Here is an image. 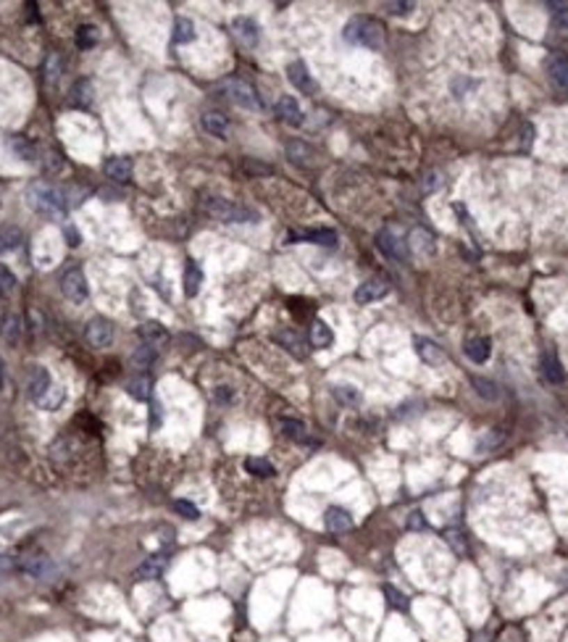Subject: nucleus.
I'll return each instance as SVG.
<instances>
[{
    "mask_svg": "<svg viewBox=\"0 0 568 642\" xmlns=\"http://www.w3.org/2000/svg\"><path fill=\"white\" fill-rule=\"evenodd\" d=\"M97 37H100V32H97L95 26L87 24L77 32V45H79V48H93L95 42H97Z\"/></svg>",
    "mask_w": 568,
    "mask_h": 642,
    "instance_id": "43",
    "label": "nucleus"
},
{
    "mask_svg": "<svg viewBox=\"0 0 568 642\" xmlns=\"http://www.w3.org/2000/svg\"><path fill=\"white\" fill-rule=\"evenodd\" d=\"M232 395H235L232 393V387H216V390H213V398H216L219 403H229V400H232Z\"/></svg>",
    "mask_w": 568,
    "mask_h": 642,
    "instance_id": "50",
    "label": "nucleus"
},
{
    "mask_svg": "<svg viewBox=\"0 0 568 642\" xmlns=\"http://www.w3.org/2000/svg\"><path fill=\"white\" fill-rule=\"evenodd\" d=\"M426 526V519H424V513H418V511H413L411 516H408V529H413V532H424Z\"/></svg>",
    "mask_w": 568,
    "mask_h": 642,
    "instance_id": "48",
    "label": "nucleus"
},
{
    "mask_svg": "<svg viewBox=\"0 0 568 642\" xmlns=\"http://www.w3.org/2000/svg\"><path fill=\"white\" fill-rule=\"evenodd\" d=\"M471 384L473 390H476V395L479 398H484V400H497V384L492 379H484V377H471Z\"/></svg>",
    "mask_w": 568,
    "mask_h": 642,
    "instance_id": "35",
    "label": "nucleus"
},
{
    "mask_svg": "<svg viewBox=\"0 0 568 642\" xmlns=\"http://www.w3.org/2000/svg\"><path fill=\"white\" fill-rule=\"evenodd\" d=\"M153 361H155V350L150 345H145V343H142V345L134 350V356H132V366L142 374L145 369H150V366H153Z\"/></svg>",
    "mask_w": 568,
    "mask_h": 642,
    "instance_id": "33",
    "label": "nucleus"
},
{
    "mask_svg": "<svg viewBox=\"0 0 568 642\" xmlns=\"http://www.w3.org/2000/svg\"><path fill=\"white\" fill-rule=\"evenodd\" d=\"M13 569V563H11V558H6V556H0V577H6L8 571Z\"/></svg>",
    "mask_w": 568,
    "mask_h": 642,
    "instance_id": "52",
    "label": "nucleus"
},
{
    "mask_svg": "<svg viewBox=\"0 0 568 642\" xmlns=\"http://www.w3.org/2000/svg\"><path fill=\"white\" fill-rule=\"evenodd\" d=\"M381 590H384V595H387V600H390L392 608H397V611H408V608H411V600H408V595H402L400 590H395L392 584H384Z\"/></svg>",
    "mask_w": 568,
    "mask_h": 642,
    "instance_id": "40",
    "label": "nucleus"
},
{
    "mask_svg": "<svg viewBox=\"0 0 568 642\" xmlns=\"http://www.w3.org/2000/svg\"><path fill=\"white\" fill-rule=\"evenodd\" d=\"M140 337H142V343L150 345L153 350H158V347H164L166 343H168V332H166L158 321H145L140 327Z\"/></svg>",
    "mask_w": 568,
    "mask_h": 642,
    "instance_id": "18",
    "label": "nucleus"
},
{
    "mask_svg": "<svg viewBox=\"0 0 568 642\" xmlns=\"http://www.w3.org/2000/svg\"><path fill=\"white\" fill-rule=\"evenodd\" d=\"M166 566H168V556H166V553H155V556H150V558L137 569V579H142V582L158 579V577L164 574Z\"/></svg>",
    "mask_w": 568,
    "mask_h": 642,
    "instance_id": "21",
    "label": "nucleus"
},
{
    "mask_svg": "<svg viewBox=\"0 0 568 642\" xmlns=\"http://www.w3.org/2000/svg\"><path fill=\"white\" fill-rule=\"evenodd\" d=\"M413 347H416V353H418V358H421L424 363H429V366H445V363H448L445 350H442L434 340H429V337H416Z\"/></svg>",
    "mask_w": 568,
    "mask_h": 642,
    "instance_id": "13",
    "label": "nucleus"
},
{
    "mask_svg": "<svg viewBox=\"0 0 568 642\" xmlns=\"http://www.w3.org/2000/svg\"><path fill=\"white\" fill-rule=\"evenodd\" d=\"M331 395L340 400L342 405H361L363 403V395L355 384H334L331 387Z\"/></svg>",
    "mask_w": 568,
    "mask_h": 642,
    "instance_id": "28",
    "label": "nucleus"
},
{
    "mask_svg": "<svg viewBox=\"0 0 568 642\" xmlns=\"http://www.w3.org/2000/svg\"><path fill=\"white\" fill-rule=\"evenodd\" d=\"M0 390H3V369H0Z\"/></svg>",
    "mask_w": 568,
    "mask_h": 642,
    "instance_id": "53",
    "label": "nucleus"
},
{
    "mask_svg": "<svg viewBox=\"0 0 568 642\" xmlns=\"http://www.w3.org/2000/svg\"><path fill=\"white\" fill-rule=\"evenodd\" d=\"M345 42L361 45V48L379 50L384 45V26L371 16H353L342 29Z\"/></svg>",
    "mask_w": 568,
    "mask_h": 642,
    "instance_id": "2",
    "label": "nucleus"
},
{
    "mask_svg": "<svg viewBox=\"0 0 568 642\" xmlns=\"http://www.w3.org/2000/svg\"><path fill=\"white\" fill-rule=\"evenodd\" d=\"M174 511L182 513L184 519H192V522H195V519L200 516V511H198V508H195V506H192L189 500H174Z\"/></svg>",
    "mask_w": 568,
    "mask_h": 642,
    "instance_id": "47",
    "label": "nucleus"
},
{
    "mask_svg": "<svg viewBox=\"0 0 568 642\" xmlns=\"http://www.w3.org/2000/svg\"><path fill=\"white\" fill-rule=\"evenodd\" d=\"M192 40H195V24L184 16H179L174 22V45H189Z\"/></svg>",
    "mask_w": 568,
    "mask_h": 642,
    "instance_id": "32",
    "label": "nucleus"
},
{
    "mask_svg": "<svg viewBox=\"0 0 568 642\" xmlns=\"http://www.w3.org/2000/svg\"><path fill=\"white\" fill-rule=\"evenodd\" d=\"M390 295V282L384 279V276H371V279H366L363 285H358V290H355V303H361V306H366V303H374V300H381V297Z\"/></svg>",
    "mask_w": 568,
    "mask_h": 642,
    "instance_id": "6",
    "label": "nucleus"
},
{
    "mask_svg": "<svg viewBox=\"0 0 568 642\" xmlns=\"http://www.w3.org/2000/svg\"><path fill=\"white\" fill-rule=\"evenodd\" d=\"M66 237H69V245H71V248H77V245L82 242V235H79V232H77L74 226H66Z\"/></svg>",
    "mask_w": 568,
    "mask_h": 642,
    "instance_id": "51",
    "label": "nucleus"
},
{
    "mask_svg": "<svg viewBox=\"0 0 568 642\" xmlns=\"http://www.w3.org/2000/svg\"><path fill=\"white\" fill-rule=\"evenodd\" d=\"M245 471L253 476L266 479V476H274V466L269 464L266 458H248V461H245Z\"/></svg>",
    "mask_w": 568,
    "mask_h": 642,
    "instance_id": "38",
    "label": "nucleus"
},
{
    "mask_svg": "<svg viewBox=\"0 0 568 642\" xmlns=\"http://www.w3.org/2000/svg\"><path fill=\"white\" fill-rule=\"evenodd\" d=\"M26 203L32 211L50 216V219H63L69 214V195L58 190L56 185H47V182H35L26 190Z\"/></svg>",
    "mask_w": 568,
    "mask_h": 642,
    "instance_id": "1",
    "label": "nucleus"
},
{
    "mask_svg": "<svg viewBox=\"0 0 568 642\" xmlns=\"http://www.w3.org/2000/svg\"><path fill=\"white\" fill-rule=\"evenodd\" d=\"M287 158H290L292 164H300V166H306V164H310V161H313V150H310L306 143H300V140H292V143H287Z\"/></svg>",
    "mask_w": 568,
    "mask_h": 642,
    "instance_id": "31",
    "label": "nucleus"
},
{
    "mask_svg": "<svg viewBox=\"0 0 568 642\" xmlns=\"http://www.w3.org/2000/svg\"><path fill=\"white\" fill-rule=\"evenodd\" d=\"M19 569L24 571V574H29L32 579H47V577H53V563L45 558V556H35V558H24L22 566Z\"/></svg>",
    "mask_w": 568,
    "mask_h": 642,
    "instance_id": "22",
    "label": "nucleus"
},
{
    "mask_svg": "<svg viewBox=\"0 0 568 642\" xmlns=\"http://www.w3.org/2000/svg\"><path fill=\"white\" fill-rule=\"evenodd\" d=\"M127 390H129L132 398H137V400H148V398H150V382H148V377L137 374L134 379L127 382Z\"/></svg>",
    "mask_w": 568,
    "mask_h": 642,
    "instance_id": "36",
    "label": "nucleus"
},
{
    "mask_svg": "<svg viewBox=\"0 0 568 642\" xmlns=\"http://www.w3.org/2000/svg\"><path fill=\"white\" fill-rule=\"evenodd\" d=\"M544 69H547L550 82L555 84L558 90L568 93V56H563V53H553V56H547Z\"/></svg>",
    "mask_w": 568,
    "mask_h": 642,
    "instance_id": "11",
    "label": "nucleus"
},
{
    "mask_svg": "<svg viewBox=\"0 0 568 642\" xmlns=\"http://www.w3.org/2000/svg\"><path fill=\"white\" fill-rule=\"evenodd\" d=\"M182 282H184V295H187V297H195L198 292H200L203 272H200V266H198L195 261H187V266H184V276H182Z\"/></svg>",
    "mask_w": 568,
    "mask_h": 642,
    "instance_id": "26",
    "label": "nucleus"
},
{
    "mask_svg": "<svg viewBox=\"0 0 568 642\" xmlns=\"http://www.w3.org/2000/svg\"><path fill=\"white\" fill-rule=\"evenodd\" d=\"M232 35L237 37V42H239L242 48H255L260 42L258 24H255L253 19H248V16H237V19H232Z\"/></svg>",
    "mask_w": 568,
    "mask_h": 642,
    "instance_id": "8",
    "label": "nucleus"
},
{
    "mask_svg": "<svg viewBox=\"0 0 568 642\" xmlns=\"http://www.w3.org/2000/svg\"><path fill=\"white\" fill-rule=\"evenodd\" d=\"M53 387V379L47 374L45 366H29V374H26V393L32 398V403H40V398Z\"/></svg>",
    "mask_w": 568,
    "mask_h": 642,
    "instance_id": "10",
    "label": "nucleus"
},
{
    "mask_svg": "<svg viewBox=\"0 0 568 642\" xmlns=\"http://www.w3.org/2000/svg\"><path fill=\"white\" fill-rule=\"evenodd\" d=\"M16 290V276H13V272L8 269V266H3L0 263V292L3 295H8V292H13Z\"/></svg>",
    "mask_w": 568,
    "mask_h": 642,
    "instance_id": "45",
    "label": "nucleus"
},
{
    "mask_svg": "<svg viewBox=\"0 0 568 642\" xmlns=\"http://www.w3.org/2000/svg\"><path fill=\"white\" fill-rule=\"evenodd\" d=\"M411 250L416 256H434L437 253V242H434V235L429 229H413L411 232Z\"/></svg>",
    "mask_w": 568,
    "mask_h": 642,
    "instance_id": "19",
    "label": "nucleus"
},
{
    "mask_svg": "<svg viewBox=\"0 0 568 642\" xmlns=\"http://www.w3.org/2000/svg\"><path fill=\"white\" fill-rule=\"evenodd\" d=\"M74 103L77 106H90L93 103V84L87 82V79H79V82L74 84Z\"/></svg>",
    "mask_w": 568,
    "mask_h": 642,
    "instance_id": "41",
    "label": "nucleus"
},
{
    "mask_svg": "<svg viewBox=\"0 0 568 642\" xmlns=\"http://www.w3.org/2000/svg\"><path fill=\"white\" fill-rule=\"evenodd\" d=\"M58 77H61V58L56 53H50L45 61V79L47 82H56Z\"/></svg>",
    "mask_w": 568,
    "mask_h": 642,
    "instance_id": "46",
    "label": "nucleus"
},
{
    "mask_svg": "<svg viewBox=\"0 0 568 642\" xmlns=\"http://www.w3.org/2000/svg\"><path fill=\"white\" fill-rule=\"evenodd\" d=\"M111 340H113V324L106 316H95L87 324V343L93 347H106L111 345Z\"/></svg>",
    "mask_w": 568,
    "mask_h": 642,
    "instance_id": "12",
    "label": "nucleus"
},
{
    "mask_svg": "<svg viewBox=\"0 0 568 642\" xmlns=\"http://www.w3.org/2000/svg\"><path fill=\"white\" fill-rule=\"evenodd\" d=\"M3 337H6L8 345L19 343V337H22V321H19V316H8V319L3 321Z\"/></svg>",
    "mask_w": 568,
    "mask_h": 642,
    "instance_id": "39",
    "label": "nucleus"
},
{
    "mask_svg": "<svg viewBox=\"0 0 568 642\" xmlns=\"http://www.w3.org/2000/svg\"><path fill=\"white\" fill-rule=\"evenodd\" d=\"M224 90H226V95H229V100H232L235 106L248 108V111H260L258 93H255L248 82H242V79H226Z\"/></svg>",
    "mask_w": 568,
    "mask_h": 642,
    "instance_id": "5",
    "label": "nucleus"
},
{
    "mask_svg": "<svg viewBox=\"0 0 568 642\" xmlns=\"http://www.w3.org/2000/svg\"><path fill=\"white\" fill-rule=\"evenodd\" d=\"M542 374L547 382H553V384H558V382H563V366H560V361H558V356L553 353V350H547L542 356Z\"/></svg>",
    "mask_w": 568,
    "mask_h": 642,
    "instance_id": "27",
    "label": "nucleus"
},
{
    "mask_svg": "<svg viewBox=\"0 0 568 642\" xmlns=\"http://www.w3.org/2000/svg\"><path fill=\"white\" fill-rule=\"evenodd\" d=\"M547 8H553V19H550V37H553V42L568 48V3H550Z\"/></svg>",
    "mask_w": 568,
    "mask_h": 642,
    "instance_id": "9",
    "label": "nucleus"
},
{
    "mask_svg": "<svg viewBox=\"0 0 568 642\" xmlns=\"http://www.w3.org/2000/svg\"><path fill=\"white\" fill-rule=\"evenodd\" d=\"M377 245L379 250L384 253V256H390V258H397V261H402L405 256H408V250H405V242H402L392 229H381L377 235Z\"/></svg>",
    "mask_w": 568,
    "mask_h": 642,
    "instance_id": "14",
    "label": "nucleus"
},
{
    "mask_svg": "<svg viewBox=\"0 0 568 642\" xmlns=\"http://www.w3.org/2000/svg\"><path fill=\"white\" fill-rule=\"evenodd\" d=\"M463 350L473 363H487L492 356V343H489V337H471V340H466Z\"/></svg>",
    "mask_w": 568,
    "mask_h": 642,
    "instance_id": "20",
    "label": "nucleus"
},
{
    "mask_svg": "<svg viewBox=\"0 0 568 642\" xmlns=\"http://www.w3.org/2000/svg\"><path fill=\"white\" fill-rule=\"evenodd\" d=\"M324 524H326L329 532L342 535V532H350V529H353V516H350V511L340 508V506H331V508H326V513H324Z\"/></svg>",
    "mask_w": 568,
    "mask_h": 642,
    "instance_id": "16",
    "label": "nucleus"
},
{
    "mask_svg": "<svg viewBox=\"0 0 568 642\" xmlns=\"http://www.w3.org/2000/svg\"><path fill=\"white\" fill-rule=\"evenodd\" d=\"M63 400H66V393H63V387H61V384H53V387H50V390H47V393L40 398V403H37V405H40L42 411H56V408H58Z\"/></svg>",
    "mask_w": 568,
    "mask_h": 642,
    "instance_id": "34",
    "label": "nucleus"
},
{
    "mask_svg": "<svg viewBox=\"0 0 568 642\" xmlns=\"http://www.w3.org/2000/svg\"><path fill=\"white\" fill-rule=\"evenodd\" d=\"M61 292L69 297L71 303H84L87 295H90V285H87V276L79 266H71L69 272L61 276Z\"/></svg>",
    "mask_w": 568,
    "mask_h": 642,
    "instance_id": "4",
    "label": "nucleus"
},
{
    "mask_svg": "<svg viewBox=\"0 0 568 642\" xmlns=\"http://www.w3.org/2000/svg\"><path fill=\"white\" fill-rule=\"evenodd\" d=\"M331 343H334V334H331L329 327H326L321 319L313 321V327H310V345L324 350V347H329Z\"/></svg>",
    "mask_w": 568,
    "mask_h": 642,
    "instance_id": "29",
    "label": "nucleus"
},
{
    "mask_svg": "<svg viewBox=\"0 0 568 642\" xmlns=\"http://www.w3.org/2000/svg\"><path fill=\"white\" fill-rule=\"evenodd\" d=\"M279 427H282L284 437H290L292 442H300V445H316V440L310 437V432H308V427L303 424V421H295V418H282V421H279Z\"/></svg>",
    "mask_w": 568,
    "mask_h": 642,
    "instance_id": "17",
    "label": "nucleus"
},
{
    "mask_svg": "<svg viewBox=\"0 0 568 642\" xmlns=\"http://www.w3.org/2000/svg\"><path fill=\"white\" fill-rule=\"evenodd\" d=\"M19 242H22V232L16 226H3L0 229V253L19 248Z\"/></svg>",
    "mask_w": 568,
    "mask_h": 642,
    "instance_id": "37",
    "label": "nucleus"
},
{
    "mask_svg": "<svg viewBox=\"0 0 568 642\" xmlns=\"http://www.w3.org/2000/svg\"><path fill=\"white\" fill-rule=\"evenodd\" d=\"M274 340L279 343L282 347H287L292 356L297 358H306V343H303V337L297 332H292V329H284V332H276L274 334Z\"/></svg>",
    "mask_w": 568,
    "mask_h": 642,
    "instance_id": "25",
    "label": "nucleus"
},
{
    "mask_svg": "<svg viewBox=\"0 0 568 642\" xmlns=\"http://www.w3.org/2000/svg\"><path fill=\"white\" fill-rule=\"evenodd\" d=\"M203 130L208 132V134H213V137H226V132H229V121H226L224 113H219V111H205L203 113Z\"/></svg>",
    "mask_w": 568,
    "mask_h": 642,
    "instance_id": "24",
    "label": "nucleus"
},
{
    "mask_svg": "<svg viewBox=\"0 0 568 642\" xmlns=\"http://www.w3.org/2000/svg\"><path fill=\"white\" fill-rule=\"evenodd\" d=\"M445 540L452 545L455 553H466V550H468V542H466V537H463L461 529H445Z\"/></svg>",
    "mask_w": 568,
    "mask_h": 642,
    "instance_id": "44",
    "label": "nucleus"
},
{
    "mask_svg": "<svg viewBox=\"0 0 568 642\" xmlns=\"http://www.w3.org/2000/svg\"><path fill=\"white\" fill-rule=\"evenodd\" d=\"M276 116L290 127H300L306 121L303 119V108L297 106V100L292 95H282L276 100Z\"/></svg>",
    "mask_w": 568,
    "mask_h": 642,
    "instance_id": "15",
    "label": "nucleus"
},
{
    "mask_svg": "<svg viewBox=\"0 0 568 642\" xmlns=\"http://www.w3.org/2000/svg\"><path fill=\"white\" fill-rule=\"evenodd\" d=\"M11 150L16 155H22L24 161H35V148H32V143L29 140H24V137H11Z\"/></svg>",
    "mask_w": 568,
    "mask_h": 642,
    "instance_id": "42",
    "label": "nucleus"
},
{
    "mask_svg": "<svg viewBox=\"0 0 568 642\" xmlns=\"http://www.w3.org/2000/svg\"><path fill=\"white\" fill-rule=\"evenodd\" d=\"M292 237L308 240V242L324 245V248H334V245H337V235H334L331 229H313V232H306V235H290V240Z\"/></svg>",
    "mask_w": 568,
    "mask_h": 642,
    "instance_id": "30",
    "label": "nucleus"
},
{
    "mask_svg": "<svg viewBox=\"0 0 568 642\" xmlns=\"http://www.w3.org/2000/svg\"><path fill=\"white\" fill-rule=\"evenodd\" d=\"M203 208H205L213 219L224 221V224H255L260 219L255 208L242 205V203H235V201H226V198H205V201H203Z\"/></svg>",
    "mask_w": 568,
    "mask_h": 642,
    "instance_id": "3",
    "label": "nucleus"
},
{
    "mask_svg": "<svg viewBox=\"0 0 568 642\" xmlns=\"http://www.w3.org/2000/svg\"><path fill=\"white\" fill-rule=\"evenodd\" d=\"M106 174L108 179H113V182H129L132 179V161L129 158H124V155H116V158H108L106 164Z\"/></svg>",
    "mask_w": 568,
    "mask_h": 642,
    "instance_id": "23",
    "label": "nucleus"
},
{
    "mask_svg": "<svg viewBox=\"0 0 568 642\" xmlns=\"http://www.w3.org/2000/svg\"><path fill=\"white\" fill-rule=\"evenodd\" d=\"M287 79H290V84L295 87L297 93H303V95H313V93L319 90V84H316V79L310 77V72H308V66L303 61H292V63L287 66Z\"/></svg>",
    "mask_w": 568,
    "mask_h": 642,
    "instance_id": "7",
    "label": "nucleus"
},
{
    "mask_svg": "<svg viewBox=\"0 0 568 642\" xmlns=\"http://www.w3.org/2000/svg\"><path fill=\"white\" fill-rule=\"evenodd\" d=\"M384 8L395 16H402V13H411L413 11V3H384Z\"/></svg>",
    "mask_w": 568,
    "mask_h": 642,
    "instance_id": "49",
    "label": "nucleus"
}]
</instances>
